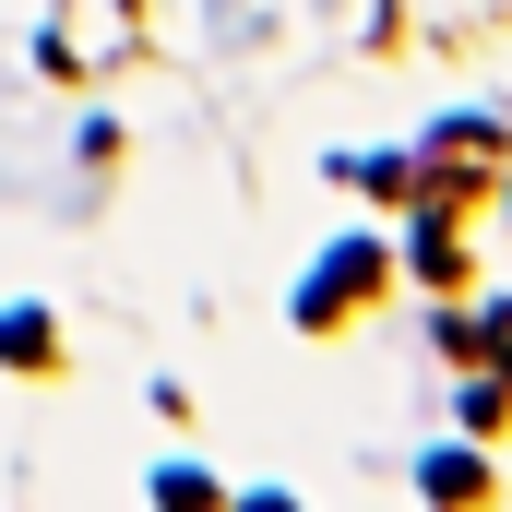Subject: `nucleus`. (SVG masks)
<instances>
[{"instance_id": "obj_2", "label": "nucleus", "mask_w": 512, "mask_h": 512, "mask_svg": "<svg viewBox=\"0 0 512 512\" xmlns=\"http://www.w3.org/2000/svg\"><path fill=\"white\" fill-rule=\"evenodd\" d=\"M0 358H12V370H60V346H48V310H0Z\"/></svg>"}, {"instance_id": "obj_1", "label": "nucleus", "mask_w": 512, "mask_h": 512, "mask_svg": "<svg viewBox=\"0 0 512 512\" xmlns=\"http://www.w3.org/2000/svg\"><path fill=\"white\" fill-rule=\"evenodd\" d=\"M370 274H382V251H346L334 274H322V286H310V298H298V322H346V298H358Z\"/></svg>"}]
</instances>
